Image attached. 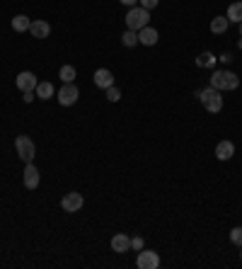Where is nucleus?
<instances>
[{
    "label": "nucleus",
    "mask_w": 242,
    "mask_h": 269,
    "mask_svg": "<svg viewBox=\"0 0 242 269\" xmlns=\"http://www.w3.org/2000/svg\"><path fill=\"white\" fill-rule=\"evenodd\" d=\"M22 182L27 189H37L39 187V170L34 163H25V172H22Z\"/></svg>",
    "instance_id": "obj_9"
},
{
    "label": "nucleus",
    "mask_w": 242,
    "mask_h": 269,
    "mask_svg": "<svg viewBox=\"0 0 242 269\" xmlns=\"http://www.w3.org/2000/svg\"><path fill=\"white\" fill-rule=\"evenodd\" d=\"M104 93H107V100H109V102H119V100H121V90L116 87V85H112V87H107Z\"/></svg>",
    "instance_id": "obj_22"
},
{
    "label": "nucleus",
    "mask_w": 242,
    "mask_h": 269,
    "mask_svg": "<svg viewBox=\"0 0 242 269\" xmlns=\"http://www.w3.org/2000/svg\"><path fill=\"white\" fill-rule=\"evenodd\" d=\"M215 63H218V58H215V54H211V51H204V54L196 56V65H199V68H213Z\"/></svg>",
    "instance_id": "obj_16"
},
{
    "label": "nucleus",
    "mask_w": 242,
    "mask_h": 269,
    "mask_svg": "<svg viewBox=\"0 0 242 269\" xmlns=\"http://www.w3.org/2000/svg\"><path fill=\"white\" fill-rule=\"evenodd\" d=\"M15 150H17V158L22 163H32L34 155H37V146H34V141L25 136V133H19L17 139H15Z\"/></svg>",
    "instance_id": "obj_4"
},
{
    "label": "nucleus",
    "mask_w": 242,
    "mask_h": 269,
    "mask_svg": "<svg viewBox=\"0 0 242 269\" xmlns=\"http://www.w3.org/2000/svg\"><path fill=\"white\" fill-rule=\"evenodd\" d=\"M230 242L237 245V248H242V228H233V231H230Z\"/></svg>",
    "instance_id": "obj_23"
},
{
    "label": "nucleus",
    "mask_w": 242,
    "mask_h": 269,
    "mask_svg": "<svg viewBox=\"0 0 242 269\" xmlns=\"http://www.w3.org/2000/svg\"><path fill=\"white\" fill-rule=\"evenodd\" d=\"M92 80L100 90H107V87H112L114 85V73L109 71V68H97L94 75H92Z\"/></svg>",
    "instance_id": "obj_10"
},
{
    "label": "nucleus",
    "mask_w": 242,
    "mask_h": 269,
    "mask_svg": "<svg viewBox=\"0 0 242 269\" xmlns=\"http://www.w3.org/2000/svg\"><path fill=\"white\" fill-rule=\"evenodd\" d=\"M228 25H230L228 17H225V15H218V17L211 19V32H213V34H223L225 29H228Z\"/></svg>",
    "instance_id": "obj_18"
},
{
    "label": "nucleus",
    "mask_w": 242,
    "mask_h": 269,
    "mask_svg": "<svg viewBox=\"0 0 242 269\" xmlns=\"http://www.w3.org/2000/svg\"><path fill=\"white\" fill-rule=\"evenodd\" d=\"M221 61H223V63H230V61H233V56H230V54H223V56H221Z\"/></svg>",
    "instance_id": "obj_28"
},
{
    "label": "nucleus",
    "mask_w": 242,
    "mask_h": 269,
    "mask_svg": "<svg viewBox=\"0 0 242 269\" xmlns=\"http://www.w3.org/2000/svg\"><path fill=\"white\" fill-rule=\"evenodd\" d=\"M240 250H242V248H240ZM240 260H242V252H240Z\"/></svg>",
    "instance_id": "obj_31"
},
{
    "label": "nucleus",
    "mask_w": 242,
    "mask_h": 269,
    "mask_svg": "<svg viewBox=\"0 0 242 269\" xmlns=\"http://www.w3.org/2000/svg\"><path fill=\"white\" fill-rule=\"evenodd\" d=\"M121 5H126V8H133V5H138V0H119Z\"/></svg>",
    "instance_id": "obj_27"
},
{
    "label": "nucleus",
    "mask_w": 242,
    "mask_h": 269,
    "mask_svg": "<svg viewBox=\"0 0 242 269\" xmlns=\"http://www.w3.org/2000/svg\"><path fill=\"white\" fill-rule=\"evenodd\" d=\"M29 34H32L34 39H46L49 34H51V25H49L46 19H32Z\"/></svg>",
    "instance_id": "obj_11"
},
{
    "label": "nucleus",
    "mask_w": 242,
    "mask_h": 269,
    "mask_svg": "<svg viewBox=\"0 0 242 269\" xmlns=\"http://www.w3.org/2000/svg\"><path fill=\"white\" fill-rule=\"evenodd\" d=\"M196 97L201 100V104L206 107V111H211V114H218V111L223 109V97L218 90H213L211 85L204 87V90H196Z\"/></svg>",
    "instance_id": "obj_2"
},
{
    "label": "nucleus",
    "mask_w": 242,
    "mask_h": 269,
    "mask_svg": "<svg viewBox=\"0 0 242 269\" xmlns=\"http://www.w3.org/2000/svg\"><path fill=\"white\" fill-rule=\"evenodd\" d=\"M138 3H140V8L153 10V8H158V3H160V0H138Z\"/></svg>",
    "instance_id": "obj_25"
},
{
    "label": "nucleus",
    "mask_w": 242,
    "mask_h": 269,
    "mask_svg": "<svg viewBox=\"0 0 242 269\" xmlns=\"http://www.w3.org/2000/svg\"><path fill=\"white\" fill-rule=\"evenodd\" d=\"M22 100H25V102H34V100H37V93H22Z\"/></svg>",
    "instance_id": "obj_26"
},
{
    "label": "nucleus",
    "mask_w": 242,
    "mask_h": 269,
    "mask_svg": "<svg viewBox=\"0 0 242 269\" xmlns=\"http://www.w3.org/2000/svg\"><path fill=\"white\" fill-rule=\"evenodd\" d=\"M240 37H242V22H240Z\"/></svg>",
    "instance_id": "obj_30"
},
{
    "label": "nucleus",
    "mask_w": 242,
    "mask_h": 269,
    "mask_svg": "<svg viewBox=\"0 0 242 269\" xmlns=\"http://www.w3.org/2000/svg\"><path fill=\"white\" fill-rule=\"evenodd\" d=\"M235 155V143L233 141H218V146H215V158L218 160H230Z\"/></svg>",
    "instance_id": "obj_13"
},
{
    "label": "nucleus",
    "mask_w": 242,
    "mask_h": 269,
    "mask_svg": "<svg viewBox=\"0 0 242 269\" xmlns=\"http://www.w3.org/2000/svg\"><path fill=\"white\" fill-rule=\"evenodd\" d=\"M121 44L126 49H133L138 44V32H133V29H126L124 34H121Z\"/></svg>",
    "instance_id": "obj_20"
},
{
    "label": "nucleus",
    "mask_w": 242,
    "mask_h": 269,
    "mask_svg": "<svg viewBox=\"0 0 242 269\" xmlns=\"http://www.w3.org/2000/svg\"><path fill=\"white\" fill-rule=\"evenodd\" d=\"M225 17H228V22H235V25H240V22H242V0H237V3H233V5L228 8Z\"/></svg>",
    "instance_id": "obj_15"
},
{
    "label": "nucleus",
    "mask_w": 242,
    "mask_h": 269,
    "mask_svg": "<svg viewBox=\"0 0 242 269\" xmlns=\"http://www.w3.org/2000/svg\"><path fill=\"white\" fill-rule=\"evenodd\" d=\"M211 87L223 93V90H237L240 87V78L233 73V71H215L211 75Z\"/></svg>",
    "instance_id": "obj_1"
},
{
    "label": "nucleus",
    "mask_w": 242,
    "mask_h": 269,
    "mask_svg": "<svg viewBox=\"0 0 242 269\" xmlns=\"http://www.w3.org/2000/svg\"><path fill=\"white\" fill-rule=\"evenodd\" d=\"M136 267L138 269H158L160 267V255L155 250H143L138 252V260H136Z\"/></svg>",
    "instance_id": "obj_7"
},
{
    "label": "nucleus",
    "mask_w": 242,
    "mask_h": 269,
    "mask_svg": "<svg viewBox=\"0 0 242 269\" xmlns=\"http://www.w3.org/2000/svg\"><path fill=\"white\" fill-rule=\"evenodd\" d=\"M146 248V240L140 238V235H136V238H131V250H136V252H140Z\"/></svg>",
    "instance_id": "obj_24"
},
{
    "label": "nucleus",
    "mask_w": 242,
    "mask_h": 269,
    "mask_svg": "<svg viewBox=\"0 0 242 269\" xmlns=\"http://www.w3.org/2000/svg\"><path fill=\"white\" fill-rule=\"evenodd\" d=\"M58 78H61V83H73V80H75V68H73V65H61Z\"/></svg>",
    "instance_id": "obj_21"
},
{
    "label": "nucleus",
    "mask_w": 242,
    "mask_h": 269,
    "mask_svg": "<svg viewBox=\"0 0 242 269\" xmlns=\"http://www.w3.org/2000/svg\"><path fill=\"white\" fill-rule=\"evenodd\" d=\"M15 83H17L19 93H34V90H37V85H39V80H37V75L32 73V71H22V73L15 78Z\"/></svg>",
    "instance_id": "obj_8"
},
{
    "label": "nucleus",
    "mask_w": 242,
    "mask_h": 269,
    "mask_svg": "<svg viewBox=\"0 0 242 269\" xmlns=\"http://www.w3.org/2000/svg\"><path fill=\"white\" fill-rule=\"evenodd\" d=\"M237 49H240V51H242V37H240V41H237Z\"/></svg>",
    "instance_id": "obj_29"
},
{
    "label": "nucleus",
    "mask_w": 242,
    "mask_h": 269,
    "mask_svg": "<svg viewBox=\"0 0 242 269\" xmlns=\"http://www.w3.org/2000/svg\"><path fill=\"white\" fill-rule=\"evenodd\" d=\"M85 204V196L80 192H68V194L61 199V209H63L65 214H75V211H80Z\"/></svg>",
    "instance_id": "obj_6"
},
{
    "label": "nucleus",
    "mask_w": 242,
    "mask_h": 269,
    "mask_svg": "<svg viewBox=\"0 0 242 269\" xmlns=\"http://www.w3.org/2000/svg\"><path fill=\"white\" fill-rule=\"evenodd\" d=\"M158 39H160L158 29L150 27V25L138 32V44H143V47H155V44H158Z\"/></svg>",
    "instance_id": "obj_12"
},
{
    "label": "nucleus",
    "mask_w": 242,
    "mask_h": 269,
    "mask_svg": "<svg viewBox=\"0 0 242 269\" xmlns=\"http://www.w3.org/2000/svg\"><path fill=\"white\" fill-rule=\"evenodd\" d=\"M10 25H12V29H15V32H29V25H32V19H29L27 15H15Z\"/></svg>",
    "instance_id": "obj_17"
},
{
    "label": "nucleus",
    "mask_w": 242,
    "mask_h": 269,
    "mask_svg": "<svg viewBox=\"0 0 242 269\" xmlns=\"http://www.w3.org/2000/svg\"><path fill=\"white\" fill-rule=\"evenodd\" d=\"M34 93H37L39 100H44V102H46V100H51V97H54V85H51V83H39Z\"/></svg>",
    "instance_id": "obj_19"
},
{
    "label": "nucleus",
    "mask_w": 242,
    "mask_h": 269,
    "mask_svg": "<svg viewBox=\"0 0 242 269\" xmlns=\"http://www.w3.org/2000/svg\"><path fill=\"white\" fill-rule=\"evenodd\" d=\"M78 97H80V90H78V85L75 83H63V87L58 90V104L61 107H73L78 102Z\"/></svg>",
    "instance_id": "obj_5"
},
{
    "label": "nucleus",
    "mask_w": 242,
    "mask_h": 269,
    "mask_svg": "<svg viewBox=\"0 0 242 269\" xmlns=\"http://www.w3.org/2000/svg\"><path fill=\"white\" fill-rule=\"evenodd\" d=\"M150 22V10L140 8V5H133L126 12V29H133V32H140L143 27H148Z\"/></svg>",
    "instance_id": "obj_3"
},
{
    "label": "nucleus",
    "mask_w": 242,
    "mask_h": 269,
    "mask_svg": "<svg viewBox=\"0 0 242 269\" xmlns=\"http://www.w3.org/2000/svg\"><path fill=\"white\" fill-rule=\"evenodd\" d=\"M112 250L114 252H129L131 250V238L129 235H126V233H116V235H114L112 238Z\"/></svg>",
    "instance_id": "obj_14"
}]
</instances>
